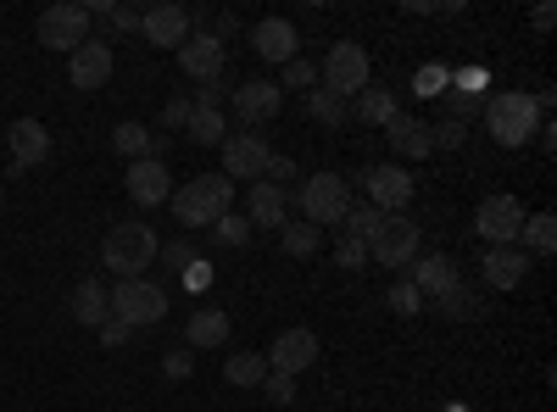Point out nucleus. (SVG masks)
<instances>
[{
    "label": "nucleus",
    "mask_w": 557,
    "mask_h": 412,
    "mask_svg": "<svg viewBox=\"0 0 557 412\" xmlns=\"http://www.w3.org/2000/svg\"><path fill=\"white\" fill-rule=\"evenodd\" d=\"M485 134L496 146H507V151L530 146L541 134V107H535L530 89H502V96H491L485 101Z\"/></svg>",
    "instance_id": "1"
},
{
    "label": "nucleus",
    "mask_w": 557,
    "mask_h": 412,
    "mask_svg": "<svg viewBox=\"0 0 557 412\" xmlns=\"http://www.w3.org/2000/svg\"><path fill=\"white\" fill-rule=\"evenodd\" d=\"M162 240L151 235L146 223H112L107 240H101V267L112 279H146V267L157 262Z\"/></svg>",
    "instance_id": "2"
},
{
    "label": "nucleus",
    "mask_w": 557,
    "mask_h": 412,
    "mask_svg": "<svg viewBox=\"0 0 557 412\" xmlns=\"http://www.w3.org/2000/svg\"><path fill=\"white\" fill-rule=\"evenodd\" d=\"M168 207H173V217H178L184 228H212L223 212H235V185H228L223 173H207V178L178 185V190L168 196Z\"/></svg>",
    "instance_id": "3"
},
{
    "label": "nucleus",
    "mask_w": 557,
    "mask_h": 412,
    "mask_svg": "<svg viewBox=\"0 0 557 412\" xmlns=\"http://www.w3.org/2000/svg\"><path fill=\"white\" fill-rule=\"evenodd\" d=\"M107 312H112V324L123 329H151L168 317V290L151 285V279H117L107 290Z\"/></svg>",
    "instance_id": "4"
},
{
    "label": "nucleus",
    "mask_w": 557,
    "mask_h": 412,
    "mask_svg": "<svg viewBox=\"0 0 557 412\" xmlns=\"http://www.w3.org/2000/svg\"><path fill=\"white\" fill-rule=\"evenodd\" d=\"M318 78H323V89H330V96L357 101L362 89H368V78H374V62H368V51H362L357 39H335L330 57H323V67H318Z\"/></svg>",
    "instance_id": "5"
},
{
    "label": "nucleus",
    "mask_w": 557,
    "mask_h": 412,
    "mask_svg": "<svg viewBox=\"0 0 557 412\" xmlns=\"http://www.w3.org/2000/svg\"><path fill=\"white\" fill-rule=\"evenodd\" d=\"M290 207H301V217H307L312 228L341 223V217H346V207H351V185H346L341 173H312L307 185H296V190H290Z\"/></svg>",
    "instance_id": "6"
},
{
    "label": "nucleus",
    "mask_w": 557,
    "mask_h": 412,
    "mask_svg": "<svg viewBox=\"0 0 557 412\" xmlns=\"http://www.w3.org/2000/svg\"><path fill=\"white\" fill-rule=\"evenodd\" d=\"M424 251V235H418V223L407 217V212H391L385 223H380V235L368 240V262H380V267H401L407 273V262Z\"/></svg>",
    "instance_id": "7"
},
{
    "label": "nucleus",
    "mask_w": 557,
    "mask_h": 412,
    "mask_svg": "<svg viewBox=\"0 0 557 412\" xmlns=\"http://www.w3.org/2000/svg\"><path fill=\"white\" fill-rule=\"evenodd\" d=\"M89 23H96V17H89L78 0H57V7L39 12L34 34H39V45H51V51H67V57H73L78 45L89 39Z\"/></svg>",
    "instance_id": "8"
},
{
    "label": "nucleus",
    "mask_w": 557,
    "mask_h": 412,
    "mask_svg": "<svg viewBox=\"0 0 557 412\" xmlns=\"http://www.w3.org/2000/svg\"><path fill=\"white\" fill-rule=\"evenodd\" d=\"M524 201L519 196H507V190H496V196H485L480 201V212H474V235L480 240H491V246H519V228H524Z\"/></svg>",
    "instance_id": "9"
},
{
    "label": "nucleus",
    "mask_w": 557,
    "mask_h": 412,
    "mask_svg": "<svg viewBox=\"0 0 557 412\" xmlns=\"http://www.w3.org/2000/svg\"><path fill=\"white\" fill-rule=\"evenodd\" d=\"M362 190H368V207L374 212H407V201H412V173L407 167H396V162H374L362 173Z\"/></svg>",
    "instance_id": "10"
},
{
    "label": "nucleus",
    "mask_w": 557,
    "mask_h": 412,
    "mask_svg": "<svg viewBox=\"0 0 557 412\" xmlns=\"http://www.w3.org/2000/svg\"><path fill=\"white\" fill-rule=\"evenodd\" d=\"M268 140H262V134L257 128H246V134H228V140H223V178H228V185H240V178H246V185H257V178H262V167H268Z\"/></svg>",
    "instance_id": "11"
},
{
    "label": "nucleus",
    "mask_w": 557,
    "mask_h": 412,
    "mask_svg": "<svg viewBox=\"0 0 557 412\" xmlns=\"http://www.w3.org/2000/svg\"><path fill=\"white\" fill-rule=\"evenodd\" d=\"M262 357H268V374H290V379H301L312 362H318V335H312V329H278L273 346H268Z\"/></svg>",
    "instance_id": "12"
},
{
    "label": "nucleus",
    "mask_w": 557,
    "mask_h": 412,
    "mask_svg": "<svg viewBox=\"0 0 557 412\" xmlns=\"http://www.w3.org/2000/svg\"><path fill=\"white\" fill-rule=\"evenodd\" d=\"M67 78H73V89H84V96L107 89V78H112V45L89 34V39L78 45V51L67 57Z\"/></svg>",
    "instance_id": "13"
},
{
    "label": "nucleus",
    "mask_w": 557,
    "mask_h": 412,
    "mask_svg": "<svg viewBox=\"0 0 557 412\" xmlns=\"http://www.w3.org/2000/svg\"><path fill=\"white\" fill-rule=\"evenodd\" d=\"M407 285L418 290V296H446L451 285H462V273H457V262L446 257V251H418L412 262H407Z\"/></svg>",
    "instance_id": "14"
},
{
    "label": "nucleus",
    "mask_w": 557,
    "mask_h": 412,
    "mask_svg": "<svg viewBox=\"0 0 557 412\" xmlns=\"http://www.w3.org/2000/svg\"><path fill=\"white\" fill-rule=\"evenodd\" d=\"M123 190H128L134 207H162V201L173 196V185H168V162H162V157H139V162H128Z\"/></svg>",
    "instance_id": "15"
},
{
    "label": "nucleus",
    "mask_w": 557,
    "mask_h": 412,
    "mask_svg": "<svg viewBox=\"0 0 557 412\" xmlns=\"http://www.w3.org/2000/svg\"><path fill=\"white\" fill-rule=\"evenodd\" d=\"M173 57H178L184 78H196V84H212V78H223V62H228L223 39H212V34H190V39H184Z\"/></svg>",
    "instance_id": "16"
},
{
    "label": "nucleus",
    "mask_w": 557,
    "mask_h": 412,
    "mask_svg": "<svg viewBox=\"0 0 557 412\" xmlns=\"http://www.w3.org/2000/svg\"><path fill=\"white\" fill-rule=\"evenodd\" d=\"M278 107H285V89H278L273 78H246V84L235 89V117H240V128H257V123L278 117Z\"/></svg>",
    "instance_id": "17"
},
{
    "label": "nucleus",
    "mask_w": 557,
    "mask_h": 412,
    "mask_svg": "<svg viewBox=\"0 0 557 412\" xmlns=\"http://www.w3.org/2000/svg\"><path fill=\"white\" fill-rule=\"evenodd\" d=\"M139 34H146L157 51H178V45L190 39V17H184V7H173V0H157V7H146V17H139Z\"/></svg>",
    "instance_id": "18"
},
{
    "label": "nucleus",
    "mask_w": 557,
    "mask_h": 412,
    "mask_svg": "<svg viewBox=\"0 0 557 412\" xmlns=\"http://www.w3.org/2000/svg\"><path fill=\"white\" fill-rule=\"evenodd\" d=\"M251 51H257L262 62H273V67H285L290 57H301L296 23H290V17H262V23L251 28Z\"/></svg>",
    "instance_id": "19"
},
{
    "label": "nucleus",
    "mask_w": 557,
    "mask_h": 412,
    "mask_svg": "<svg viewBox=\"0 0 557 412\" xmlns=\"http://www.w3.org/2000/svg\"><path fill=\"white\" fill-rule=\"evenodd\" d=\"M524 273H530V257H524L519 246H491L485 262H480V279H485L491 290H519Z\"/></svg>",
    "instance_id": "20"
},
{
    "label": "nucleus",
    "mask_w": 557,
    "mask_h": 412,
    "mask_svg": "<svg viewBox=\"0 0 557 412\" xmlns=\"http://www.w3.org/2000/svg\"><path fill=\"white\" fill-rule=\"evenodd\" d=\"M246 223H251V228H285V223H290V196L257 178L251 196H246Z\"/></svg>",
    "instance_id": "21"
},
{
    "label": "nucleus",
    "mask_w": 557,
    "mask_h": 412,
    "mask_svg": "<svg viewBox=\"0 0 557 412\" xmlns=\"http://www.w3.org/2000/svg\"><path fill=\"white\" fill-rule=\"evenodd\" d=\"M385 134H391V151H396V157H407V162H418V157H435V146H430V123H424V117H407V112H396V117L385 123Z\"/></svg>",
    "instance_id": "22"
},
{
    "label": "nucleus",
    "mask_w": 557,
    "mask_h": 412,
    "mask_svg": "<svg viewBox=\"0 0 557 412\" xmlns=\"http://www.w3.org/2000/svg\"><path fill=\"white\" fill-rule=\"evenodd\" d=\"M51 157V134H45L39 117H17L12 123V167H39Z\"/></svg>",
    "instance_id": "23"
},
{
    "label": "nucleus",
    "mask_w": 557,
    "mask_h": 412,
    "mask_svg": "<svg viewBox=\"0 0 557 412\" xmlns=\"http://www.w3.org/2000/svg\"><path fill=\"white\" fill-rule=\"evenodd\" d=\"M228 329H235V324H228L223 307H196L190 324H184V346H190V351H196V346H201V351H207V346H223Z\"/></svg>",
    "instance_id": "24"
},
{
    "label": "nucleus",
    "mask_w": 557,
    "mask_h": 412,
    "mask_svg": "<svg viewBox=\"0 0 557 412\" xmlns=\"http://www.w3.org/2000/svg\"><path fill=\"white\" fill-rule=\"evenodd\" d=\"M67 312L78 317L84 329H101L107 317H112V312H107V285H101V279H78L73 296H67Z\"/></svg>",
    "instance_id": "25"
},
{
    "label": "nucleus",
    "mask_w": 557,
    "mask_h": 412,
    "mask_svg": "<svg viewBox=\"0 0 557 412\" xmlns=\"http://www.w3.org/2000/svg\"><path fill=\"white\" fill-rule=\"evenodd\" d=\"M519 251H524V257H552V251H557V217H552V212H530V217H524Z\"/></svg>",
    "instance_id": "26"
},
{
    "label": "nucleus",
    "mask_w": 557,
    "mask_h": 412,
    "mask_svg": "<svg viewBox=\"0 0 557 412\" xmlns=\"http://www.w3.org/2000/svg\"><path fill=\"white\" fill-rule=\"evenodd\" d=\"M396 112H401V107H396V96H391V89H374V84H368L362 96H357V107H351V117H357V123H368V128H385Z\"/></svg>",
    "instance_id": "27"
},
{
    "label": "nucleus",
    "mask_w": 557,
    "mask_h": 412,
    "mask_svg": "<svg viewBox=\"0 0 557 412\" xmlns=\"http://www.w3.org/2000/svg\"><path fill=\"white\" fill-rule=\"evenodd\" d=\"M112 151H117V157H128V162L157 157V134H151L146 123H117V128H112Z\"/></svg>",
    "instance_id": "28"
},
{
    "label": "nucleus",
    "mask_w": 557,
    "mask_h": 412,
    "mask_svg": "<svg viewBox=\"0 0 557 412\" xmlns=\"http://www.w3.org/2000/svg\"><path fill=\"white\" fill-rule=\"evenodd\" d=\"M223 379L228 385H240V390H257L262 379H268V357H257V351H235L223 362Z\"/></svg>",
    "instance_id": "29"
},
{
    "label": "nucleus",
    "mask_w": 557,
    "mask_h": 412,
    "mask_svg": "<svg viewBox=\"0 0 557 412\" xmlns=\"http://www.w3.org/2000/svg\"><path fill=\"white\" fill-rule=\"evenodd\" d=\"M435 307H441V317H451V324H474V317L485 312L480 307V290H469V285H451Z\"/></svg>",
    "instance_id": "30"
},
{
    "label": "nucleus",
    "mask_w": 557,
    "mask_h": 412,
    "mask_svg": "<svg viewBox=\"0 0 557 412\" xmlns=\"http://www.w3.org/2000/svg\"><path fill=\"white\" fill-rule=\"evenodd\" d=\"M278 246H285L290 257H318L323 251V228H312L307 217L301 223H285V228H278Z\"/></svg>",
    "instance_id": "31"
},
{
    "label": "nucleus",
    "mask_w": 557,
    "mask_h": 412,
    "mask_svg": "<svg viewBox=\"0 0 557 412\" xmlns=\"http://www.w3.org/2000/svg\"><path fill=\"white\" fill-rule=\"evenodd\" d=\"M251 235H257V228L246 223V212H223V217L212 223V240H218V246H228V251L251 246Z\"/></svg>",
    "instance_id": "32"
},
{
    "label": "nucleus",
    "mask_w": 557,
    "mask_h": 412,
    "mask_svg": "<svg viewBox=\"0 0 557 412\" xmlns=\"http://www.w3.org/2000/svg\"><path fill=\"white\" fill-rule=\"evenodd\" d=\"M380 223H385V212H374V207H346V217H341V235H351V240H374L380 235Z\"/></svg>",
    "instance_id": "33"
},
{
    "label": "nucleus",
    "mask_w": 557,
    "mask_h": 412,
    "mask_svg": "<svg viewBox=\"0 0 557 412\" xmlns=\"http://www.w3.org/2000/svg\"><path fill=\"white\" fill-rule=\"evenodd\" d=\"M307 112H312V123H323V128L346 123V101L330 96V89H312V96H307Z\"/></svg>",
    "instance_id": "34"
},
{
    "label": "nucleus",
    "mask_w": 557,
    "mask_h": 412,
    "mask_svg": "<svg viewBox=\"0 0 557 412\" xmlns=\"http://www.w3.org/2000/svg\"><path fill=\"white\" fill-rule=\"evenodd\" d=\"M312 84H318V62H307V57H290L278 67V89H312Z\"/></svg>",
    "instance_id": "35"
},
{
    "label": "nucleus",
    "mask_w": 557,
    "mask_h": 412,
    "mask_svg": "<svg viewBox=\"0 0 557 412\" xmlns=\"http://www.w3.org/2000/svg\"><path fill=\"white\" fill-rule=\"evenodd\" d=\"M462 140H469V123H457V117L430 123V146H435V151H457Z\"/></svg>",
    "instance_id": "36"
},
{
    "label": "nucleus",
    "mask_w": 557,
    "mask_h": 412,
    "mask_svg": "<svg viewBox=\"0 0 557 412\" xmlns=\"http://www.w3.org/2000/svg\"><path fill=\"white\" fill-rule=\"evenodd\" d=\"M385 307H391L396 317H418V312H424V296H418L407 279H396V285H391V296H385Z\"/></svg>",
    "instance_id": "37"
},
{
    "label": "nucleus",
    "mask_w": 557,
    "mask_h": 412,
    "mask_svg": "<svg viewBox=\"0 0 557 412\" xmlns=\"http://www.w3.org/2000/svg\"><path fill=\"white\" fill-rule=\"evenodd\" d=\"M257 390H268V401H273V407H290V401H296V379H290V374H268Z\"/></svg>",
    "instance_id": "38"
},
{
    "label": "nucleus",
    "mask_w": 557,
    "mask_h": 412,
    "mask_svg": "<svg viewBox=\"0 0 557 412\" xmlns=\"http://www.w3.org/2000/svg\"><path fill=\"white\" fill-rule=\"evenodd\" d=\"M157 257L168 262V273H184V267L196 262V246H190V240H168V246H162Z\"/></svg>",
    "instance_id": "39"
},
{
    "label": "nucleus",
    "mask_w": 557,
    "mask_h": 412,
    "mask_svg": "<svg viewBox=\"0 0 557 412\" xmlns=\"http://www.w3.org/2000/svg\"><path fill=\"white\" fill-rule=\"evenodd\" d=\"M190 369H196L190 346H178V351H168V357H162V374H168V379H190Z\"/></svg>",
    "instance_id": "40"
},
{
    "label": "nucleus",
    "mask_w": 557,
    "mask_h": 412,
    "mask_svg": "<svg viewBox=\"0 0 557 412\" xmlns=\"http://www.w3.org/2000/svg\"><path fill=\"white\" fill-rule=\"evenodd\" d=\"M190 112H196L190 96H173V101L162 107V128H190Z\"/></svg>",
    "instance_id": "41"
},
{
    "label": "nucleus",
    "mask_w": 557,
    "mask_h": 412,
    "mask_svg": "<svg viewBox=\"0 0 557 412\" xmlns=\"http://www.w3.org/2000/svg\"><path fill=\"white\" fill-rule=\"evenodd\" d=\"M335 262H341V267H362V262H368V246L351 240V235H341V240H335Z\"/></svg>",
    "instance_id": "42"
},
{
    "label": "nucleus",
    "mask_w": 557,
    "mask_h": 412,
    "mask_svg": "<svg viewBox=\"0 0 557 412\" xmlns=\"http://www.w3.org/2000/svg\"><path fill=\"white\" fill-rule=\"evenodd\" d=\"M139 17H146V12H139V7H112V34H139Z\"/></svg>",
    "instance_id": "43"
},
{
    "label": "nucleus",
    "mask_w": 557,
    "mask_h": 412,
    "mask_svg": "<svg viewBox=\"0 0 557 412\" xmlns=\"http://www.w3.org/2000/svg\"><path fill=\"white\" fill-rule=\"evenodd\" d=\"M418 96H446V67H424V73H418Z\"/></svg>",
    "instance_id": "44"
},
{
    "label": "nucleus",
    "mask_w": 557,
    "mask_h": 412,
    "mask_svg": "<svg viewBox=\"0 0 557 412\" xmlns=\"http://www.w3.org/2000/svg\"><path fill=\"white\" fill-rule=\"evenodd\" d=\"M207 279H212V262H190V267H184V285H190V290H207Z\"/></svg>",
    "instance_id": "45"
},
{
    "label": "nucleus",
    "mask_w": 557,
    "mask_h": 412,
    "mask_svg": "<svg viewBox=\"0 0 557 412\" xmlns=\"http://www.w3.org/2000/svg\"><path fill=\"white\" fill-rule=\"evenodd\" d=\"M128 340H134V329L112 324V317H107V324H101V346H128Z\"/></svg>",
    "instance_id": "46"
},
{
    "label": "nucleus",
    "mask_w": 557,
    "mask_h": 412,
    "mask_svg": "<svg viewBox=\"0 0 557 412\" xmlns=\"http://www.w3.org/2000/svg\"><path fill=\"white\" fill-rule=\"evenodd\" d=\"M0 207H7V190H0Z\"/></svg>",
    "instance_id": "47"
}]
</instances>
